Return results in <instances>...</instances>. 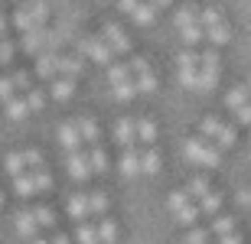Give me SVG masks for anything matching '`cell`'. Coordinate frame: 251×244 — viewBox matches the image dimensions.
I'll use <instances>...</instances> for the list:
<instances>
[{
    "mask_svg": "<svg viewBox=\"0 0 251 244\" xmlns=\"http://www.w3.org/2000/svg\"><path fill=\"white\" fill-rule=\"evenodd\" d=\"M199 23H202V39H209L215 46H225L228 39H232V33H228V23L222 20V10H215V7H205L199 10Z\"/></svg>",
    "mask_w": 251,
    "mask_h": 244,
    "instance_id": "obj_1",
    "label": "cell"
},
{
    "mask_svg": "<svg viewBox=\"0 0 251 244\" xmlns=\"http://www.w3.org/2000/svg\"><path fill=\"white\" fill-rule=\"evenodd\" d=\"M219 52L215 49H205L202 56H199V85H196V91H212L215 85H219Z\"/></svg>",
    "mask_w": 251,
    "mask_h": 244,
    "instance_id": "obj_2",
    "label": "cell"
},
{
    "mask_svg": "<svg viewBox=\"0 0 251 244\" xmlns=\"http://www.w3.org/2000/svg\"><path fill=\"white\" fill-rule=\"evenodd\" d=\"M183 153H186V160L199 163V166H219V150H215V143H209L205 137H193V140H186V147H183Z\"/></svg>",
    "mask_w": 251,
    "mask_h": 244,
    "instance_id": "obj_3",
    "label": "cell"
},
{
    "mask_svg": "<svg viewBox=\"0 0 251 244\" xmlns=\"http://www.w3.org/2000/svg\"><path fill=\"white\" fill-rule=\"evenodd\" d=\"M46 17H49V7L43 3V0H36V3H23V7L17 10L13 23H17L23 33H29V29H43Z\"/></svg>",
    "mask_w": 251,
    "mask_h": 244,
    "instance_id": "obj_4",
    "label": "cell"
},
{
    "mask_svg": "<svg viewBox=\"0 0 251 244\" xmlns=\"http://www.w3.org/2000/svg\"><path fill=\"white\" fill-rule=\"evenodd\" d=\"M199 131L209 143H219V147H235V127H228L219 117H202L199 121Z\"/></svg>",
    "mask_w": 251,
    "mask_h": 244,
    "instance_id": "obj_5",
    "label": "cell"
},
{
    "mask_svg": "<svg viewBox=\"0 0 251 244\" xmlns=\"http://www.w3.org/2000/svg\"><path fill=\"white\" fill-rule=\"evenodd\" d=\"M49 186H52V176H49L46 169H33V173H23L20 179H13V189H17L20 199L36 196V192H46Z\"/></svg>",
    "mask_w": 251,
    "mask_h": 244,
    "instance_id": "obj_6",
    "label": "cell"
},
{
    "mask_svg": "<svg viewBox=\"0 0 251 244\" xmlns=\"http://www.w3.org/2000/svg\"><path fill=\"white\" fill-rule=\"evenodd\" d=\"M82 56H92L95 62H101V66H111L114 62V52L108 49V43H104L101 36H82L78 39V59Z\"/></svg>",
    "mask_w": 251,
    "mask_h": 244,
    "instance_id": "obj_7",
    "label": "cell"
},
{
    "mask_svg": "<svg viewBox=\"0 0 251 244\" xmlns=\"http://www.w3.org/2000/svg\"><path fill=\"white\" fill-rule=\"evenodd\" d=\"M176 62H179V85L196 91V85H199V56L193 49H183Z\"/></svg>",
    "mask_w": 251,
    "mask_h": 244,
    "instance_id": "obj_8",
    "label": "cell"
},
{
    "mask_svg": "<svg viewBox=\"0 0 251 244\" xmlns=\"http://www.w3.org/2000/svg\"><path fill=\"white\" fill-rule=\"evenodd\" d=\"M127 66H130V75H134V85H137V91H153V88H157V75H153V68H150L147 59L134 56Z\"/></svg>",
    "mask_w": 251,
    "mask_h": 244,
    "instance_id": "obj_9",
    "label": "cell"
},
{
    "mask_svg": "<svg viewBox=\"0 0 251 244\" xmlns=\"http://www.w3.org/2000/svg\"><path fill=\"white\" fill-rule=\"evenodd\" d=\"M101 39L108 43V49H111L114 56H124V52H130V39H127V33H124L118 23H104Z\"/></svg>",
    "mask_w": 251,
    "mask_h": 244,
    "instance_id": "obj_10",
    "label": "cell"
},
{
    "mask_svg": "<svg viewBox=\"0 0 251 244\" xmlns=\"http://www.w3.org/2000/svg\"><path fill=\"white\" fill-rule=\"evenodd\" d=\"M59 62H62V56L59 52H39V62H36V75L39 78H59Z\"/></svg>",
    "mask_w": 251,
    "mask_h": 244,
    "instance_id": "obj_11",
    "label": "cell"
},
{
    "mask_svg": "<svg viewBox=\"0 0 251 244\" xmlns=\"http://www.w3.org/2000/svg\"><path fill=\"white\" fill-rule=\"evenodd\" d=\"M65 166H69V173H72V179H88L92 176V163H88V153H69V160H65Z\"/></svg>",
    "mask_w": 251,
    "mask_h": 244,
    "instance_id": "obj_12",
    "label": "cell"
},
{
    "mask_svg": "<svg viewBox=\"0 0 251 244\" xmlns=\"http://www.w3.org/2000/svg\"><path fill=\"white\" fill-rule=\"evenodd\" d=\"M59 143H62V150H65V153H78V150H82L78 127H75V124H62V127H59Z\"/></svg>",
    "mask_w": 251,
    "mask_h": 244,
    "instance_id": "obj_13",
    "label": "cell"
},
{
    "mask_svg": "<svg viewBox=\"0 0 251 244\" xmlns=\"http://www.w3.org/2000/svg\"><path fill=\"white\" fill-rule=\"evenodd\" d=\"M114 137H118V143H121L124 150H134V143H137L134 121H130V117H121V121H118V127H114Z\"/></svg>",
    "mask_w": 251,
    "mask_h": 244,
    "instance_id": "obj_14",
    "label": "cell"
},
{
    "mask_svg": "<svg viewBox=\"0 0 251 244\" xmlns=\"http://www.w3.org/2000/svg\"><path fill=\"white\" fill-rule=\"evenodd\" d=\"M46 39H49V29H29V33H23V49L29 56L33 52H46Z\"/></svg>",
    "mask_w": 251,
    "mask_h": 244,
    "instance_id": "obj_15",
    "label": "cell"
},
{
    "mask_svg": "<svg viewBox=\"0 0 251 244\" xmlns=\"http://www.w3.org/2000/svg\"><path fill=\"white\" fill-rule=\"evenodd\" d=\"M245 104H251V91L245 85H235L232 91L225 94V108H228V111H242Z\"/></svg>",
    "mask_w": 251,
    "mask_h": 244,
    "instance_id": "obj_16",
    "label": "cell"
},
{
    "mask_svg": "<svg viewBox=\"0 0 251 244\" xmlns=\"http://www.w3.org/2000/svg\"><path fill=\"white\" fill-rule=\"evenodd\" d=\"M75 127H78V137H82V143H98V124H95V117H78L75 121Z\"/></svg>",
    "mask_w": 251,
    "mask_h": 244,
    "instance_id": "obj_17",
    "label": "cell"
},
{
    "mask_svg": "<svg viewBox=\"0 0 251 244\" xmlns=\"http://www.w3.org/2000/svg\"><path fill=\"white\" fill-rule=\"evenodd\" d=\"M17 231L23 238H33V241H36L39 225H36V218H33V212H17Z\"/></svg>",
    "mask_w": 251,
    "mask_h": 244,
    "instance_id": "obj_18",
    "label": "cell"
},
{
    "mask_svg": "<svg viewBox=\"0 0 251 244\" xmlns=\"http://www.w3.org/2000/svg\"><path fill=\"white\" fill-rule=\"evenodd\" d=\"M134 131H137L140 143H153L157 140V124L150 121V117H137V121H134Z\"/></svg>",
    "mask_w": 251,
    "mask_h": 244,
    "instance_id": "obj_19",
    "label": "cell"
},
{
    "mask_svg": "<svg viewBox=\"0 0 251 244\" xmlns=\"http://www.w3.org/2000/svg\"><path fill=\"white\" fill-rule=\"evenodd\" d=\"M69 215L82 225L85 218L92 215V212H88V196H72V199H69Z\"/></svg>",
    "mask_w": 251,
    "mask_h": 244,
    "instance_id": "obj_20",
    "label": "cell"
},
{
    "mask_svg": "<svg viewBox=\"0 0 251 244\" xmlns=\"http://www.w3.org/2000/svg\"><path fill=\"white\" fill-rule=\"evenodd\" d=\"M75 91V82L72 78H52V88H49V94L56 98V101H69Z\"/></svg>",
    "mask_w": 251,
    "mask_h": 244,
    "instance_id": "obj_21",
    "label": "cell"
},
{
    "mask_svg": "<svg viewBox=\"0 0 251 244\" xmlns=\"http://www.w3.org/2000/svg\"><path fill=\"white\" fill-rule=\"evenodd\" d=\"M95 231H98V244H114L118 241V225H114L111 218H101V222L95 225Z\"/></svg>",
    "mask_w": 251,
    "mask_h": 244,
    "instance_id": "obj_22",
    "label": "cell"
},
{
    "mask_svg": "<svg viewBox=\"0 0 251 244\" xmlns=\"http://www.w3.org/2000/svg\"><path fill=\"white\" fill-rule=\"evenodd\" d=\"M82 59L78 56H62V62H59V78H72L75 82V75H78V72H82Z\"/></svg>",
    "mask_w": 251,
    "mask_h": 244,
    "instance_id": "obj_23",
    "label": "cell"
},
{
    "mask_svg": "<svg viewBox=\"0 0 251 244\" xmlns=\"http://www.w3.org/2000/svg\"><path fill=\"white\" fill-rule=\"evenodd\" d=\"M176 29H186V26H199V10L196 7H179L176 17H173Z\"/></svg>",
    "mask_w": 251,
    "mask_h": 244,
    "instance_id": "obj_24",
    "label": "cell"
},
{
    "mask_svg": "<svg viewBox=\"0 0 251 244\" xmlns=\"http://www.w3.org/2000/svg\"><path fill=\"white\" fill-rule=\"evenodd\" d=\"M140 173H147V176L160 173V153L153 150V147H147V150L140 153Z\"/></svg>",
    "mask_w": 251,
    "mask_h": 244,
    "instance_id": "obj_25",
    "label": "cell"
},
{
    "mask_svg": "<svg viewBox=\"0 0 251 244\" xmlns=\"http://www.w3.org/2000/svg\"><path fill=\"white\" fill-rule=\"evenodd\" d=\"M232 231H235L232 215H219V218H212V225H209V235H215V238H225V235H232Z\"/></svg>",
    "mask_w": 251,
    "mask_h": 244,
    "instance_id": "obj_26",
    "label": "cell"
},
{
    "mask_svg": "<svg viewBox=\"0 0 251 244\" xmlns=\"http://www.w3.org/2000/svg\"><path fill=\"white\" fill-rule=\"evenodd\" d=\"M108 78H111V88L114 85H124V82H130V66L127 62H111V66H108Z\"/></svg>",
    "mask_w": 251,
    "mask_h": 244,
    "instance_id": "obj_27",
    "label": "cell"
},
{
    "mask_svg": "<svg viewBox=\"0 0 251 244\" xmlns=\"http://www.w3.org/2000/svg\"><path fill=\"white\" fill-rule=\"evenodd\" d=\"M183 192H186L189 199H196V202H199V199H205L209 192H212V189H209V182H205L202 176H193V179L186 182V189H183Z\"/></svg>",
    "mask_w": 251,
    "mask_h": 244,
    "instance_id": "obj_28",
    "label": "cell"
},
{
    "mask_svg": "<svg viewBox=\"0 0 251 244\" xmlns=\"http://www.w3.org/2000/svg\"><path fill=\"white\" fill-rule=\"evenodd\" d=\"M130 17L137 20L140 26H150V23H153V17H157V7H153L150 0H140V3H137V10H134Z\"/></svg>",
    "mask_w": 251,
    "mask_h": 244,
    "instance_id": "obj_29",
    "label": "cell"
},
{
    "mask_svg": "<svg viewBox=\"0 0 251 244\" xmlns=\"http://www.w3.org/2000/svg\"><path fill=\"white\" fill-rule=\"evenodd\" d=\"M121 173H124V176H137V173H140V153L137 150H124V156H121Z\"/></svg>",
    "mask_w": 251,
    "mask_h": 244,
    "instance_id": "obj_30",
    "label": "cell"
},
{
    "mask_svg": "<svg viewBox=\"0 0 251 244\" xmlns=\"http://www.w3.org/2000/svg\"><path fill=\"white\" fill-rule=\"evenodd\" d=\"M173 218H176L179 225H186V228H193V222L199 218V205H193V202H186L183 208H176L173 212Z\"/></svg>",
    "mask_w": 251,
    "mask_h": 244,
    "instance_id": "obj_31",
    "label": "cell"
},
{
    "mask_svg": "<svg viewBox=\"0 0 251 244\" xmlns=\"http://www.w3.org/2000/svg\"><path fill=\"white\" fill-rule=\"evenodd\" d=\"M3 108H7V117H13V121H23V117L29 114V104H26V98H13V101H7Z\"/></svg>",
    "mask_w": 251,
    "mask_h": 244,
    "instance_id": "obj_32",
    "label": "cell"
},
{
    "mask_svg": "<svg viewBox=\"0 0 251 244\" xmlns=\"http://www.w3.org/2000/svg\"><path fill=\"white\" fill-rule=\"evenodd\" d=\"M33 218H36L39 228H56V212H52L49 205H36L33 208Z\"/></svg>",
    "mask_w": 251,
    "mask_h": 244,
    "instance_id": "obj_33",
    "label": "cell"
},
{
    "mask_svg": "<svg viewBox=\"0 0 251 244\" xmlns=\"http://www.w3.org/2000/svg\"><path fill=\"white\" fill-rule=\"evenodd\" d=\"M88 163H92V173H104V169H108V153L95 143L92 150H88Z\"/></svg>",
    "mask_w": 251,
    "mask_h": 244,
    "instance_id": "obj_34",
    "label": "cell"
},
{
    "mask_svg": "<svg viewBox=\"0 0 251 244\" xmlns=\"http://www.w3.org/2000/svg\"><path fill=\"white\" fill-rule=\"evenodd\" d=\"M75 241L78 244H98V231H95L92 222H82V225L75 228Z\"/></svg>",
    "mask_w": 251,
    "mask_h": 244,
    "instance_id": "obj_35",
    "label": "cell"
},
{
    "mask_svg": "<svg viewBox=\"0 0 251 244\" xmlns=\"http://www.w3.org/2000/svg\"><path fill=\"white\" fill-rule=\"evenodd\" d=\"M23 173H26V163H23V153H10V156H7V176L20 179Z\"/></svg>",
    "mask_w": 251,
    "mask_h": 244,
    "instance_id": "obj_36",
    "label": "cell"
},
{
    "mask_svg": "<svg viewBox=\"0 0 251 244\" xmlns=\"http://www.w3.org/2000/svg\"><path fill=\"white\" fill-rule=\"evenodd\" d=\"M88 212H92V215H104V212H108V196H104V192H92V196H88Z\"/></svg>",
    "mask_w": 251,
    "mask_h": 244,
    "instance_id": "obj_37",
    "label": "cell"
},
{
    "mask_svg": "<svg viewBox=\"0 0 251 244\" xmlns=\"http://www.w3.org/2000/svg\"><path fill=\"white\" fill-rule=\"evenodd\" d=\"M219 205H222V196L219 192H209L205 199H199V212H205V215H215Z\"/></svg>",
    "mask_w": 251,
    "mask_h": 244,
    "instance_id": "obj_38",
    "label": "cell"
},
{
    "mask_svg": "<svg viewBox=\"0 0 251 244\" xmlns=\"http://www.w3.org/2000/svg\"><path fill=\"white\" fill-rule=\"evenodd\" d=\"M13 98H17V85H13V78L0 75V101L7 104V101H13Z\"/></svg>",
    "mask_w": 251,
    "mask_h": 244,
    "instance_id": "obj_39",
    "label": "cell"
},
{
    "mask_svg": "<svg viewBox=\"0 0 251 244\" xmlns=\"http://www.w3.org/2000/svg\"><path fill=\"white\" fill-rule=\"evenodd\" d=\"M111 91H114V98H118V101H130V98L137 94V85H134V78H130V82H124V85H114Z\"/></svg>",
    "mask_w": 251,
    "mask_h": 244,
    "instance_id": "obj_40",
    "label": "cell"
},
{
    "mask_svg": "<svg viewBox=\"0 0 251 244\" xmlns=\"http://www.w3.org/2000/svg\"><path fill=\"white\" fill-rule=\"evenodd\" d=\"M179 39L186 43V49H193L199 39H202V26H186V29H179Z\"/></svg>",
    "mask_w": 251,
    "mask_h": 244,
    "instance_id": "obj_41",
    "label": "cell"
},
{
    "mask_svg": "<svg viewBox=\"0 0 251 244\" xmlns=\"http://www.w3.org/2000/svg\"><path fill=\"white\" fill-rule=\"evenodd\" d=\"M23 98H26V104H29V111H39V108H43V104H46V94L39 91V88H29V91L23 94Z\"/></svg>",
    "mask_w": 251,
    "mask_h": 244,
    "instance_id": "obj_42",
    "label": "cell"
},
{
    "mask_svg": "<svg viewBox=\"0 0 251 244\" xmlns=\"http://www.w3.org/2000/svg\"><path fill=\"white\" fill-rule=\"evenodd\" d=\"M186 202H193V199L183 192V189H176V192H170V199H167V205H170V212H176V208H183Z\"/></svg>",
    "mask_w": 251,
    "mask_h": 244,
    "instance_id": "obj_43",
    "label": "cell"
},
{
    "mask_svg": "<svg viewBox=\"0 0 251 244\" xmlns=\"http://www.w3.org/2000/svg\"><path fill=\"white\" fill-rule=\"evenodd\" d=\"M23 163H26L29 173H33V169H43V153L39 150H26L23 153Z\"/></svg>",
    "mask_w": 251,
    "mask_h": 244,
    "instance_id": "obj_44",
    "label": "cell"
},
{
    "mask_svg": "<svg viewBox=\"0 0 251 244\" xmlns=\"http://www.w3.org/2000/svg\"><path fill=\"white\" fill-rule=\"evenodd\" d=\"M186 244H209V228H189Z\"/></svg>",
    "mask_w": 251,
    "mask_h": 244,
    "instance_id": "obj_45",
    "label": "cell"
},
{
    "mask_svg": "<svg viewBox=\"0 0 251 244\" xmlns=\"http://www.w3.org/2000/svg\"><path fill=\"white\" fill-rule=\"evenodd\" d=\"M10 78H13V85H17V91H29V75L26 72H13Z\"/></svg>",
    "mask_w": 251,
    "mask_h": 244,
    "instance_id": "obj_46",
    "label": "cell"
},
{
    "mask_svg": "<svg viewBox=\"0 0 251 244\" xmlns=\"http://www.w3.org/2000/svg\"><path fill=\"white\" fill-rule=\"evenodd\" d=\"M10 59H13V43L10 39H0V66L10 62Z\"/></svg>",
    "mask_w": 251,
    "mask_h": 244,
    "instance_id": "obj_47",
    "label": "cell"
},
{
    "mask_svg": "<svg viewBox=\"0 0 251 244\" xmlns=\"http://www.w3.org/2000/svg\"><path fill=\"white\" fill-rule=\"evenodd\" d=\"M235 117H238V124H248L251 127V104H245L242 111H235Z\"/></svg>",
    "mask_w": 251,
    "mask_h": 244,
    "instance_id": "obj_48",
    "label": "cell"
},
{
    "mask_svg": "<svg viewBox=\"0 0 251 244\" xmlns=\"http://www.w3.org/2000/svg\"><path fill=\"white\" fill-rule=\"evenodd\" d=\"M238 205L251 208V189H242V192H238Z\"/></svg>",
    "mask_w": 251,
    "mask_h": 244,
    "instance_id": "obj_49",
    "label": "cell"
},
{
    "mask_svg": "<svg viewBox=\"0 0 251 244\" xmlns=\"http://www.w3.org/2000/svg\"><path fill=\"white\" fill-rule=\"evenodd\" d=\"M215 244H242V238H238V235H235V231H232V235L219 238V241H215Z\"/></svg>",
    "mask_w": 251,
    "mask_h": 244,
    "instance_id": "obj_50",
    "label": "cell"
},
{
    "mask_svg": "<svg viewBox=\"0 0 251 244\" xmlns=\"http://www.w3.org/2000/svg\"><path fill=\"white\" fill-rule=\"evenodd\" d=\"M137 3H140V0H121V10H124V13H134Z\"/></svg>",
    "mask_w": 251,
    "mask_h": 244,
    "instance_id": "obj_51",
    "label": "cell"
},
{
    "mask_svg": "<svg viewBox=\"0 0 251 244\" xmlns=\"http://www.w3.org/2000/svg\"><path fill=\"white\" fill-rule=\"evenodd\" d=\"M49 244H69V238H65V235H52V238H49Z\"/></svg>",
    "mask_w": 251,
    "mask_h": 244,
    "instance_id": "obj_52",
    "label": "cell"
},
{
    "mask_svg": "<svg viewBox=\"0 0 251 244\" xmlns=\"http://www.w3.org/2000/svg\"><path fill=\"white\" fill-rule=\"evenodd\" d=\"M150 3H153V7H170L173 0H150Z\"/></svg>",
    "mask_w": 251,
    "mask_h": 244,
    "instance_id": "obj_53",
    "label": "cell"
},
{
    "mask_svg": "<svg viewBox=\"0 0 251 244\" xmlns=\"http://www.w3.org/2000/svg\"><path fill=\"white\" fill-rule=\"evenodd\" d=\"M0 39H3V17H0Z\"/></svg>",
    "mask_w": 251,
    "mask_h": 244,
    "instance_id": "obj_54",
    "label": "cell"
},
{
    "mask_svg": "<svg viewBox=\"0 0 251 244\" xmlns=\"http://www.w3.org/2000/svg\"><path fill=\"white\" fill-rule=\"evenodd\" d=\"M33 244H49V241H43V238H36V241H33Z\"/></svg>",
    "mask_w": 251,
    "mask_h": 244,
    "instance_id": "obj_55",
    "label": "cell"
},
{
    "mask_svg": "<svg viewBox=\"0 0 251 244\" xmlns=\"http://www.w3.org/2000/svg\"><path fill=\"white\" fill-rule=\"evenodd\" d=\"M0 205H3V192H0Z\"/></svg>",
    "mask_w": 251,
    "mask_h": 244,
    "instance_id": "obj_56",
    "label": "cell"
},
{
    "mask_svg": "<svg viewBox=\"0 0 251 244\" xmlns=\"http://www.w3.org/2000/svg\"><path fill=\"white\" fill-rule=\"evenodd\" d=\"M248 91H251V82H248Z\"/></svg>",
    "mask_w": 251,
    "mask_h": 244,
    "instance_id": "obj_57",
    "label": "cell"
}]
</instances>
